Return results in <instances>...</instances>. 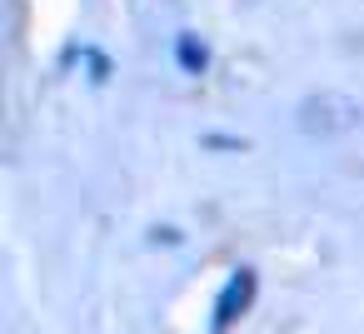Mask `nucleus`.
I'll list each match as a JSON object with an SVG mask.
<instances>
[{
    "label": "nucleus",
    "mask_w": 364,
    "mask_h": 334,
    "mask_svg": "<svg viewBox=\"0 0 364 334\" xmlns=\"http://www.w3.org/2000/svg\"><path fill=\"white\" fill-rule=\"evenodd\" d=\"M255 289H259V279H255V269H230V279L220 284V294H215V309H210V329L215 334H230L245 314H250V304H255Z\"/></svg>",
    "instance_id": "f257e3e1"
},
{
    "label": "nucleus",
    "mask_w": 364,
    "mask_h": 334,
    "mask_svg": "<svg viewBox=\"0 0 364 334\" xmlns=\"http://www.w3.org/2000/svg\"><path fill=\"white\" fill-rule=\"evenodd\" d=\"M175 60H180V70H190V75H200L205 65H210V50L195 41V36H180L175 41Z\"/></svg>",
    "instance_id": "f03ea898"
}]
</instances>
